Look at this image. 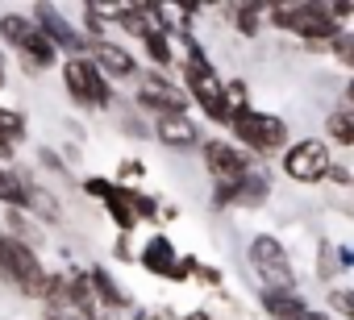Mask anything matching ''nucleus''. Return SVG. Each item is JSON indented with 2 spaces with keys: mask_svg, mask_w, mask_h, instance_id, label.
Here are the masks:
<instances>
[{
  "mask_svg": "<svg viewBox=\"0 0 354 320\" xmlns=\"http://www.w3.org/2000/svg\"><path fill=\"white\" fill-rule=\"evenodd\" d=\"M138 266L154 279H167V283H192L196 279V266L201 258H180V250H175V241L167 233H150L138 250Z\"/></svg>",
  "mask_w": 354,
  "mask_h": 320,
  "instance_id": "nucleus-8",
  "label": "nucleus"
},
{
  "mask_svg": "<svg viewBox=\"0 0 354 320\" xmlns=\"http://www.w3.org/2000/svg\"><path fill=\"white\" fill-rule=\"evenodd\" d=\"M138 175H146V167H142V158H125V167L117 171V183H125V179H138Z\"/></svg>",
  "mask_w": 354,
  "mask_h": 320,
  "instance_id": "nucleus-33",
  "label": "nucleus"
},
{
  "mask_svg": "<svg viewBox=\"0 0 354 320\" xmlns=\"http://www.w3.org/2000/svg\"><path fill=\"white\" fill-rule=\"evenodd\" d=\"M230 137H234L250 158H279V154L292 146V125H288L279 112L250 108V112H242V117L230 125Z\"/></svg>",
  "mask_w": 354,
  "mask_h": 320,
  "instance_id": "nucleus-3",
  "label": "nucleus"
},
{
  "mask_svg": "<svg viewBox=\"0 0 354 320\" xmlns=\"http://www.w3.org/2000/svg\"><path fill=\"white\" fill-rule=\"evenodd\" d=\"M88 274H92V287H96V299L117 316V312H129L133 308V295L113 279V270L109 266H88Z\"/></svg>",
  "mask_w": 354,
  "mask_h": 320,
  "instance_id": "nucleus-18",
  "label": "nucleus"
},
{
  "mask_svg": "<svg viewBox=\"0 0 354 320\" xmlns=\"http://www.w3.org/2000/svg\"><path fill=\"white\" fill-rule=\"evenodd\" d=\"M329 59L337 63V67H346L350 75H354V30H346L333 46H329Z\"/></svg>",
  "mask_w": 354,
  "mask_h": 320,
  "instance_id": "nucleus-30",
  "label": "nucleus"
},
{
  "mask_svg": "<svg viewBox=\"0 0 354 320\" xmlns=\"http://www.w3.org/2000/svg\"><path fill=\"white\" fill-rule=\"evenodd\" d=\"M201 167L213 183H242L254 167L259 158H250L234 137H205L201 146Z\"/></svg>",
  "mask_w": 354,
  "mask_h": 320,
  "instance_id": "nucleus-9",
  "label": "nucleus"
},
{
  "mask_svg": "<svg viewBox=\"0 0 354 320\" xmlns=\"http://www.w3.org/2000/svg\"><path fill=\"white\" fill-rule=\"evenodd\" d=\"M30 17L38 21V30L63 50V59H88V50H92V42L84 38V30L59 9V5H30Z\"/></svg>",
  "mask_w": 354,
  "mask_h": 320,
  "instance_id": "nucleus-10",
  "label": "nucleus"
},
{
  "mask_svg": "<svg viewBox=\"0 0 354 320\" xmlns=\"http://www.w3.org/2000/svg\"><path fill=\"white\" fill-rule=\"evenodd\" d=\"M30 121H26V112L21 108H9V104H0V137H5L9 146H21L30 133Z\"/></svg>",
  "mask_w": 354,
  "mask_h": 320,
  "instance_id": "nucleus-24",
  "label": "nucleus"
},
{
  "mask_svg": "<svg viewBox=\"0 0 354 320\" xmlns=\"http://www.w3.org/2000/svg\"><path fill=\"white\" fill-rule=\"evenodd\" d=\"M246 270L263 283V287H279V291H300L296 287V266L288 246L275 233H254L246 246Z\"/></svg>",
  "mask_w": 354,
  "mask_h": 320,
  "instance_id": "nucleus-7",
  "label": "nucleus"
},
{
  "mask_svg": "<svg viewBox=\"0 0 354 320\" xmlns=\"http://www.w3.org/2000/svg\"><path fill=\"white\" fill-rule=\"evenodd\" d=\"M225 100H230L234 121H238L242 112H250V108H254V104H250V83H246V79H225Z\"/></svg>",
  "mask_w": 354,
  "mask_h": 320,
  "instance_id": "nucleus-27",
  "label": "nucleus"
},
{
  "mask_svg": "<svg viewBox=\"0 0 354 320\" xmlns=\"http://www.w3.org/2000/svg\"><path fill=\"white\" fill-rule=\"evenodd\" d=\"M63 75V88H67V100L84 112H109L117 104V88L113 79L92 63V59H63L59 67Z\"/></svg>",
  "mask_w": 354,
  "mask_h": 320,
  "instance_id": "nucleus-4",
  "label": "nucleus"
},
{
  "mask_svg": "<svg viewBox=\"0 0 354 320\" xmlns=\"http://www.w3.org/2000/svg\"><path fill=\"white\" fill-rule=\"evenodd\" d=\"M38 167H42V171H55V175H63V179H71V171L63 167V158H59L50 146H42V150H38Z\"/></svg>",
  "mask_w": 354,
  "mask_h": 320,
  "instance_id": "nucleus-32",
  "label": "nucleus"
},
{
  "mask_svg": "<svg viewBox=\"0 0 354 320\" xmlns=\"http://www.w3.org/2000/svg\"><path fill=\"white\" fill-rule=\"evenodd\" d=\"M100 208H104V217L113 221V229H117L121 237H133V229L142 225V221H138V208H133V188H129V183H121Z\"/></svg>",
  "mask_w": 354,
  "mask_h": 320,
  "instance_id": "nucleus-17",
  "label": "nucleus"
},
{
  "mask_svg": "<svg viewBox=\"0 0 354 320\" xmlns=\"http://www.w3.org/2000/svg\"><path fill=\"white\" fill-rule=\"evenodd\" d=\"M325 183H337V188H350V183H354V175H350V171H346L342 163H333V171H329V179H325Z\"/></svg>",
  "mask_w": 354,
  "mask_h": 320,
  "instance_id": "nucleus-34",
  "label": "nucleus"
},
{
  "mask_svg": "<svg viewBox=\"0 0 354 320\" xmlns=\"http://www.w3.org/2000/svg\"><path fill=\"white\" fill-rule=\"evenodd\" d=\"M42 320H88V316L75 312V308H67V312H42Z\"/></svg>",
  "mask_w": 354,
  "mask_h": 320,
  "instance_id": "nucleus-36",
  "label": "nucleus"
},
{
  "mask_svg": "<svg viewBox=\"0 0 354 320\" xmlns=\"http://www.w3.org/2000/svg\"><path fill=\"white\" fill-rule=\"evenodd\" d=\"M133 208H138V221H150V225L158 221V200L146 196V192H138V188H133Z\"/></svg>",
  "mask_w": 354,
  "mask_h": 320,
  "instance_id": "nucleus-31",
  "label": "nucleus"
},
{
  "mask_svg": "<svg viewBox=\"0 0 354 320\" xmlns=\"http://www.w3.org/2000/svg\"><path fill=\"white\" fill-rule=\"evenodd\" d=\"M88 59L113 79V83H138L142 79V63H138V54L129 50V46H117L113 38L109 42H92V50H88Z\"/></svg>",
  "mask_w": 354,
  "mask_h": 320,
  "instance_id": "nucleus-11",
  "label": "nucleus"
},
{
  "mask_svg": "<svg viewBox=\"0 0 354 320\" xmlns=\"http://www.w3.org/2000/svg\"><path fill=\"white\" fill-rule=\"evenodd\" d=\"M259 308L267 320H296L304 316L313 303L300 295V291H279V287H259Z\"/></svg>",
  "mask_w": 354,
  "mask_h": 320,
  "instance_id": "nucleus-14",
  "label": "nucleus"
},
{
  "mask_svg": "<svg viewBox=\"0 0 354 320\" xmlns=\"http://www.w3.org/2000/svg\"><path fill=\"white\" fill-rule=\"evenodd\" d=\"M117 34H125L133 42H146L154 34V17H150L146 0H121L117 5Z\"/></svg>",
  "mask_w": 354,
  "mask_h": 320,
  "instance_id": "nucleus-16",
  "label": "nucleus"
},
{
  "mask_svg": "<svg viewBox=\"0 0 354 320\" xmlns=\"http://www.w3.org/2000/svg\"><path fill=\"white\" fill-rule=\"evenodd\" d=\"M225 13H230V21H234V34H238V38H259V34H263L267 5H230Z\"/></svg>",
  "mask_w": 354,
  "mask_h": 320,
  "instance_id": "nucleus-22",
  "label": "nucleus"
},
{
  "mask_svg": "<svg viewBox=\"0 0 354 320\" xmlns=\"http://www.w3.org/2000/svg\"><path fill=\"white\" fill-rule=\"evenodd\" d=\"M0 208H34V179L17 167H0Z\"/></svg>",
  "mask_w": 354,
  "mask_h": 320,
  "instance_id": "nucleus-15",
  "label": "nucleus"
},
{
  "mask_svg": "<svg viewBox=\"0 0 354 320\" xmlns=\"http://www.w3.org/2000/svg\"><path fill=\"white\" fill-rule=\"evenodd\" d=\"M0 229H5L9 237H17V241H30L34 250H38V221H34V212H21V208H5V212H0Z\"/></svg>",
  "mask_w": 354,
  "mask_h": 320,
  "instance_id": "nucleus-23",
  "label": "nucleus"
},
{
  "mask_svg": "<svg viewBox=\"0 0 354 320\" xmlns=\"http://www.w3.org/2000/svg\"><path fill=\"white\" fill-rule=\"evenodd\" d=\"M325 312L333 320H354V287H333L325 295Z\"/></svg>",
  "mask_w": 354,
  "mask_h": 320,
  "instance_id": "nucleus-26",
  "label": "nucleus"
},
{
  "mask_svg": "<svg viewBox=\"0 0 354 320\" xmlns=\"http://www.w3.org/2000/svg\"><path fill=\"white\" fill-rule=\"evenodd\" d=\"M313 270H317V279H321V283H329V279L337 274V246L321 241V246H317V266H313Z\"/></svg>",
  "mask_w": 354,
  "mask_h": 320,
  "instance_id": "nucleus-29",
  "label": "nucleus"
},
{
  "mask_svg": "<svg viewBox=\"0 0 354 320\" xmlns=\"http://www.w3.org/2000/svg\"><path fill=\"white\" fill-rule=\"evenodd\" d=\"M50 274L42 254L30 246V241H17L0 229V283L9 291H17L21 299H34V303H46V291H50Z\"/></svg>",
  "mask_w": 354,
  "mask_h": 320,
  "instance_id": "nucleus-2",
  "label": "nucleus"
},
{
  "mask_svg": "<svg viewBox=\"0 0 354 320\" xmlns=\"http://www.w3.org/2000/svg\"><path fill=\"white\" fill-rule=\"evenodd\" d=\"M337 270H354V246H337Z\"/></svg>",
  "mask_w": 354,
  "mask_h": 320,
  "instance_id": "nucleus-35",
  "label": "nucleus"
},
{
  "mask_svg": "<svg viewBox=\"0 0 354 320\" xmlns=\"http://www.w3.org/2000/svg\"><path fill=\"white\" fill-rule=\"evenodd\" d=\"M142 54H146L150 71H162V75L180 71V42H175L171 34H158V30H154V34L142 42Z\"/></svg>",
  "mask_w": 354,
  "mask_h": 320,
  "instance_id": "nucleus-19",
  "label": "nucleus"
},
{
  "mask_svg": "<svg viewBox=\"0 0 354 320\" xmlns=\"http://www.w3.org/2000/svg\"><path fill=\"white\" fill-rule=\"evenodd\" d=\"M154 141L167 146V150H201L205 146V133H201V121L196 117H162L154 121Z\"/></svg>",
  "mask_w": 354,
  "mask_h": 320,
  "instance_id": "nucleus-13",
  "label": "nucleus"
},
{
  "mask_svg": "<svg viewBox=\"0 0 354 320\" xmlns=\"http://www.w3.org/2000/svg\"><path fill=\"white\" fill-rule=\"evenodd\" d=\"M117 121H121V133H125V137H133V141H146V137H154V121H150V117H142L133 104L117 108Z\"/></svg>",
  "mask_w": 354,
  "mask_h": 320,
  "instance_id": "nucleus-25",
  "label": "nucleus"
},
{
  "mask_svg": "<svg viewBox=\"0 0 354 320\" xmlns=\"http://www.w3.org/2000/svg\"><path fill=\"white\" fill-rule=\"evenodd\" d=\"M17 59H21V71H30V75H42V71H55V67H63V50L38 30V21H34V30L21 38V46H17Z\"/></svg>",
  "mask_w": 354,
  "mask_h": 320,
  "instance_id": "nucleus-12",
  "label": "nucleus"
},
{
  "mask_svg": "<svg viewBox=\"0 0 354 320\" xmlns=\"http://www.w3.org/2000/svg\"><path fill=\"white\" fill-rule=\"evenodd\" d=\"M342 104H350V108H354V75H350V79H346V88H342Z\"/></svg>",
  "mask_w": 354,
  "mask_h": 320,
  "instance_id": "nucleus-39",
  "label": "nucleus"
},
{
  "mask_svg": "<svg viewBox=\"0 0 354 320\" xmlns=\"http://www.w3.org/2000/svg\"><path fill=\"white\" fill-rule=\"evenodd\" d=\"M117 188H121V183H117V179H109V175H88V179L80 183V192H84L88 200H96V204H104Z\"/></svg>",
  "mask_w": 354,
  "mask_h": 320,
  "instance_id": "nucleus-28",
  "label": "nucleus"
},
{
  "mask_svg": "<svg viewBox=\"0 0 354 320\" xmlns=\"http://www.w3.org/2000/svg\"><path fill=\"white\" fill-rule=\"evenodd\" d=\"M267 21L271 30L304 42V50L313 54H329V46L346 34L333 17H329V0H288V5H267Z\"/></svg>",
  "mask_w": 354,
  "mask_h": 320,
  "instance_id": "nucleus-1",
  "label": "nucleus"
},
{
  "mask_svg": "<svg viewBox=\"0 0 354 320\" xmlns=\"http://www.w3.org/2000/svg\"><path fill=\"white\" fill-rule=\"evenodd\" d=\"M325 133V141L333 146V150H354V108L350 104H333L329 112H325V125H321Z\"/></svg>",
  "mask_w": 354,
  "mask_h": 320,
  "instance_id": "nucleus-21",
  "label": "nucleus"
},
{
  "mask_svg": "<svg viewBox=\"0 0 354 320\" xmlns=\"http://www.w3.org/2000/svg\"><path fill=\"white\" fill-rule=\"evenodd\" d=\"M296 320H333V316H329L325 308H308V312H304V316H296Z\"/></svg>",
  "mask_w": 354,
  "mask_h": 320,
  "instance_id": "nucleus-37",
  "label": "nucleus"
},
{
  "mask_svg": "<svg viewBox=\"0 0 354 320\" xmlns=\"http://www.w3.org/2000/svg\"><path fill=\"white\" fill-rule=\"evenodd\" d=\"M129 104H133L142 117L162 121V117H184V112L192 108V96H188L184 83H175V79L162 75V71H142V79L133 83Z\"/></svg>",
  "mask_w": 354,
  "mask_h": 320,
  "instance_id": "nucleus-6",
  "label": "nucleus"
},
{
  "mask_svg": "<svg viewBox=\"0 0 354 320\" xmlns=\"http://www.w3.org/2000/svg\"><path fill=\"white\" fill-rule=\"evenodd\" d=\"M0 75H9V54H5V46H0Z\"/></svg>",
  "mask_w": 354,
  "mask_h": 320,
  "instance_id": "nucleus-40",
  "label": "nucleus"
},
{
  "mask_svg": "<svg viewBox=\"0 0 354 320\" xmlns=\"http://www.w3.org/2000/svg\"><path fill=\"white\" fill-rule=\"evenodd\" d=\"M184 320H217V316H213V312H209V308H192V312H188V316H184Z\"/></svg>",
  "mask_w": 354,
  "mask_h": 320,
  "instance_id": "nucleus-38",
  "label": "nucleus"
},
{
  "mask_svg": "<svg viewBox=\"0 0 354 320\" xmlns=\"http://www.w3.org/2000/svg\"><path fill=\"white\" fill-rule=\"evenodd\" d=\"M271 200V171L259 163L242 183H234V208H263Z\"/></svg>",
  "mask_w": 354,
  "mask_h": 320,
  "instance_id": "nucleus-20",
  "label": "nucleus"
},
{
  "mask_svg": "<svg viewBox=\"0 0 354 320\" xmlns=\"http://www.w3.org/2000/svg\"><path fill=\"white\" fill-rule=\"evenodd\" d=\"M279 171H283V179H292L300 188H321L329 179V171H333V146L325 137H317V133L296 137L279 154Z\"/></svg>",
  "mask_w": 354,
  "mask_h": 320,
  "instance_id": "nucleus-5",
  "label": "nucleus"
}]
</instances>
